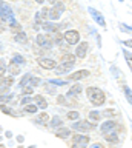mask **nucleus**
Masks as SVG:
<instances>
[{"label": "nucleus", "mask_w": 132, "mask_h": 148, "mask_svg": "<svg viewBox=\"0 0 132 148\" xmlns=\"http://www.w3.org/2000/svg\"><path fill=\"white\" fill-rule=\"evenodd\" d=\"M29 102H31V97H25V99L22 100V105H28Z\"/></svg>", "instance_id": "nucleus-36"}, {"label": "nucleus", "mask_w": 132, "mask_h": 148, "mask_svg": "<svg viewBox=\"0 0 132 148\" xmlns=\"http://www.w3.org/2000/svg\"><path fill=\"white\" fill-rule=\"evenodd\" d=\"M104 137H106V140L111 142V143H115V142L118 140L117 133H106V134H104Z\"/></svg>", "instance_id": "nucleus-18"}, {"label": "nucleus", "mask_w": 132, "mask_h": 148, "mask_svg": "<svg viewBox=\"0 0 132 148\" xmlns=\"http://www.w3.org/2000/svg\"><path fill=\"white\" fill-rule=\"evenodd\" d=\"M2 22H9V25L14 23V22H17L14 18V14H12L11 8L8 6L5 2H2Z\"/></svg>", "instance_id": "nucleus-2"}, {"label": "nucleus", "mask_w": 132, "mask_h": 148, "mask_svg": "<svg viewBox=\"0 0 132 148\" xmlns=\"http://www.w3.org/2000/svg\"><path fill=\"white\" fill-rule=\"evenodd\" d=\"M35 2H37V3H43L45 0H35Z\"/></svg>", "instance_id": "nucleus-40"}, {"label": "nucleus", "mask_w": 132, "mask_h": 148, "mask_svg": "<svg viewBox=\"0 0 132 148\" xmlns=\"http://www.w3.org/2000/svg\"><path fill=\"white\" fill-rule=\"evenodd\" d=\"M22 92H23L25 96H31L34 92V88L31 85H23V86H22Z\"/></svg>", "instance_id": "nucleus-20"}, {"label": "nucleus", "mask_w": 132, "mask_h": 148, "mask_svg": "<svg viewBox=\"0 0 132 148\" xmlns=\"http://www.w3.org/2000/svg\"><path fill=\"white\" fill-rule=\"evenodd\" d=\"M63 9H65V6H63V3H60V2L54 3V8H52V9H49V17H51L52 20H57V18L62 16Z\"/></svg>", "instance_id": "nucleus-6"}, {"label": "nucleus", "mask_w": 132, "mask_h": 148, "mask_svg": "<svg viewBox=\"0 0 132 148\" xmlns=\"http://www.w3.org/2000/svg\"><path fill=\"white\" fill-rule=\"evenodd\" d=\"M58 102H60V103H65V99H63V96L58 97Z\"/></svg>", "instance_id": "nucleus-39"}, {"label": "nucleus", "mask_w": 132, "mask_h": 148, "mask_svg": "<svg viewBox=\"0 0 132 148\" xmlns=\"http://www.w3.org/2000/svg\"><path fill=\"white\" fill-rule=\"evenodd\" d=\"M74 66V63H71V62H63V65H60V66H56V71L57 74H66V73H69V69Z\"/></svg>", "instance_id": "nucleus-11"}, {"label": "nucleus", "mask_w": 132, "mask_h": 148, "mask_svg": "<svg viewBox=\"0 0 132 148\" xmlns=\"http://www.w3.org/2000/svg\"><path fill=\"white\" fill-rule=\"evenodd\" d=\"M65 40H66L68 45H75V43H79V40H80V34L74 29L66 31L65 32Z\"/></svg>", "instance_id": "nucleus-5"}, {"label": "nucleus", "mask_w": 132, "mask_h": 148, "mask_svg": "<svg viewBox=\"0 0 132 148\" xmlns=\"http://www.w3.org/2000/svg\"><path fill=\"white\" fill-rule=\"evenodd\" d=\"M72 128L77 130V131H91V130L95 128V122H86V120H80V122H74Z\"/></svg>", "instance_id": "nucleus-3"}, {"label": "nucleus", "mask_w": 132, "mask_h": 148, "mask_svg": "<svg viewBox=\"0 0 132 148\" xmlns=\"http://www.w3.org/2000/svg\"><path fill=\"white\" fill-rule=\"evenodd\" d=\"M37 43L42 46V48L49 49V48H52L54 40H52L49 36H46V34H39V36H37Z\"/></svg>", "instance_id": "nucleus-4"}, {"label": "nucleus", "mask_w": 132, "mask_h": 148, "mask_svg": "<svg viewBox=\"0 0 132 148\" xmlns=\"http://www.w3.org/2000/svg\"><path fill=\"white\" fill-rule=\"evenodd\" d=\"M89 119L92 120V122H98V120H100V114L97 113V111H91V113H89Z\"/></svg>", "instance_id": "nucleus-26"}, {"label": "nucleus", "mask_w": 132, "mask_h": 148, "mask_svg": "<svg viewBox=\"0 0 132 148\" xmlns=\"http://www.w3.org/2000/svg\"><path fill=\"white\" fill-rule=\"evenodd\" d=\"M80 92H81V85H74L69 91H68V97H72V96H75V94H80Z\"/></svg>", "instance_id": "nucleus-17"}, {"label": "nucleus", "mask_w": 132, "mask_h": 148, "mask_svg": "<svg viewBox=\"0 0 132 148\" xmlns=\"http://www.w3.org/2000/svg\"><path fill=\"white\" fill-rule=\"evenodd\" d=\"M2 83H3V85H6V86H9L11 83H12V79H11V77H8V79L2 77Z\"/></svg>", "instance_id": "nucleus-33"}, {"label": "nucleus", "mask_w": 132, "mask_h": 148, "mask_svg": "<svg viewBox=\"0 0 132 148\" xmlns=\"http://www.w3.org/2000/svg\"><path fill=\"white\" fill-rule=\"evenodd\" d=\"M63 62H71V63H74L75 62V57L72 54H65L63 56Z\"/></svg>", "instance_id": "nucleus-28"}, {"label": "nucleus", "mask_w": 132, "mask_h": 148, "mask_svg": "<svg viewBox=\"0 0 132 148\" xmlns=\"http://www.w3.org/2000/svg\"><path fill=\"white\" fill-rule=\"evenodd\" d=\"M68 119L77 120V119H79V113H77V111H71V113H68Z\"/></svg>", "instance_id": "nucleus-32"}, {"label": "nucleus", "mask_w": 132, "mask_h": 148, "mask_svg": "<svg viewBox=\"0 0 132 148\" xmlns=\"http://www.w3.org/2000/svg\"><path fill=\"white\" fill-rule=\"evenodd\" d=\"M49 2H51V3L54 5V3H57V0H49Z\"/></svg>", "instance_id": "nucleus-41"}, {"label": "nucleus", "mask_w": 132, "mask_h": 148, "mask_svg": "<svg viewBox=\"0 0 132 148\" xmlns=\"http://www.w3.org/2000/svg\"><path fill=\"white\" fill-rule=\"evenodd\" d=\"M63 39H65V34H60V32H54V40L57 42L58 45H63Z\"/></svg>", "instance_id": "nucleus-23"}, {"label": "nucleus", "mask_w": 132, "mask_h": 148, "mask_svg": "<svg viewBox=\"0 0 132 148\" xmlns=\"http://www.w3.org/2000/svg\"><path fill=\"white\" fill-rule=\"evenodd\" d=\"M72 143H74V147L88 145V143H89V137L88 136H83V134H75L74 139H72Z\"/></svg>", "instance_id": "nucleus-7"}, {"label": "nucleus", "mask_w": 132, "mask_h": 148, "mask_svg": "<svg viewBox=\"0 0 132 148\" xmlns=\"http://www.w3.org/2000/svg\"><path fill=\"white\" fill-rule=\"evenodd\" d=\"M25 113H28V114H32L37 111V106H34V105H25Z\"/></svg>", "instance_id": "nucleus-25"}, {"label": "nucleus", "mask_w": 132, "mask_h": 148, "mask_svg": "<svg viewBox=\"0 0 132 148\" xmlns=\"http://www.w3.org/2000/svg\"><path fill=\"white\" fill-rule=\"evenodd\" d=\"M2 113H5V114H11V110H9V108H6L5 105H2Z\"/></svg>", "instance_id": "nucleus-34"}, {"label": "nucleus", "mask_w": 132, "mask_h": 148, "mask_svg": "<svg viewBox=\"0 0 132 148\" xmlns=\"http://www.w3.org/2000/svg\"><path fill=\"white\" fill-rule=\"evenodd\" d=\"M11 29H12V31H14L16 34H17V32H20L22 26H20V25H19V23H17V22H14V23H11Z\"/></svg>", "instance_id": "nucleus-31"}, {"label": "nucleus", "mask_w": 132, "mask_h": 148, "mask_svg": "<svg viewBox=\"0 0 132 148\" xmlns=\"http://www.w3.org/2000/svg\"><path fill=\"white\" fill-rule=\"evenodd\" d=\"M114 128H117V123H115V122H112V120L104 122V123L102 125V133H103V134L111 133V130H114Z\"/></svg>", "instance_id": "nucleus-13"}, {"label": "nucleus", "mask_w": 132, "mask_h": 148, "mask_svg": "<svg viewBox=\"0 0 132 148\" xmlns=\"http://www.w3.org/2000/svg\"><path fill=\"white\" fill-rule=\"evenodd\" d=\"M89 76V71L88 69H81V71H77L74 74H71L69 77H68V80H80V79L83 77H88Z\"/></svg>", "instance_id": "nucleus-10"}, {"label": "nucleus", "mask_w": 132, "mask_h": 148, "mask_svg": "<svg viewBox=\"0 0 132 148\" xmlns=\"http://www.w3.org/2000/svg\"><path fill=\"white\" fill-rule=\"evenodd\" d=\"M34 100L37 102V105H39V108H40V110H45V108L48 106V102H46V99H45L43 96H40V94L34 96Z\"/></svg>", "instance_id": "nucleus-14"}, {"label": "nucleus", "mask_w": 132, "mask_h": 148, "mask_svg": "<svg viewBox=\"0 0 132 148\" xmlns=\"http://www.w3.org/2000/svg\"><path fill=\"white\" fill-rule=\"evenodd\" d=\"M123 54H125V57H126V62L127 65H129V68H131V71H132V54L129 53V51H123Z\"/></svg>", "instance_id": "nucleus-22"}, {"label": "nucleus", "mask_w": 132, "mask_h": 148, "mask_svg": "<svg viewBox=\"0 0 132 148\" xmlns=\"http://www.w3.org/2000/svg\"><path fill=\"white\" fill-rule=\"evenodd\" d=\"M111 69H112V73H114V76H117V77H120V71H118V69H115V66H112Z\"/></svg>", "instance_id": "nucleus-35"}, {"label": "nucleus", "mask_w": 132, "mask_h": 148, "mask_svg": "<svg viewBox=\"0 0 132 148\" xmlns=\"http://www.w3.org/2000/svg\"><path fill=\"white\" fill-rule=\"evenodd\" d=\"M12 63H14V65H23L25 59L22 57V56H14V57H12Z\"/></svg>", "instance_id": "nucleus-24"}, {"label": "nucleus", "mask_w": 132, "mask_h": 148, "mask_svg": "<svg viewBox=\"0 0 132 148\" xmlns=\"http://www.w3.org/2000/svg\"><path fill=\"white\" fill-rule=\"evenodd\" d=\"M125 45H126V46H132V40H126Z\"/></svg>", "instance_id": "nucleus-38"}, {"label": "nucleus", "mask_w": 132, "mask_h": 148, "mask_svg": "<svg viewBox=\"0 0 132 148\" xmlns=\"http://www.w3.org/2000/svg\"><path fill=\"white\" fill-rule=\"evenodd\" d=\"M86 51H88V43H86V42H81V43L77 46V51H75L77 57L83 59L85 56H86Z\"/></svg>", "instance_id": "nucleus-12"}, {"label": "nucleus", "mask_w": 132, "mask_h": 148, "mask_svg": "<svg viewBox=\"0 0 132 148\" xmlns=\"http://www.w3.org/2000/svg\"><path fill=\"white\" fill-rule=\"evenodd\" d=\"M39 65L45 69H52V68L57 66L56 60H52V59H39Z\"/></svg>", "instance_id": "nucleus-8"}, {"label": "nucleus", "mask_w": 132, "mask_h": 148, "mask_svg": "<svg viewBox=\"0 0 132 148\" xmlns=\"http://www.w3.org/2000/svg\"><path fill=\"white\" fill-rule=\"evenodd\" d=\"M125 94H126V99H127V102L132 105V91L129 90V86H125Z\"/></svg>", "instance_id": "nucleus-27"}, {"label": "nucleus", "mask_w": 132, "mask_h": 148, "mask_svg": "<svg viewBox=\"0 0 132 148\" xmlns=\"http://www.w3.org/2000/svg\"><path fill=\"white\" fill-rule=\"evenodd\" d=\"M71 134V131L68 128H62V130H58V131L56 133V136L57 137H62V139H65V137H68Z\"/></svg>", "instance_id": "nucleus-19"}, {"label": "nucleus", "mask_w": 132, "mask_h": 148, "mask_svg": "<svg viewBox=\"0 0 132 148\" xmlns=\"http://www.w3.org/2000/svg\"><path fill=\"white\" fill-rule=\"evenodd\" d=\"M86 94H88L89 100L92 102V105H95V106L103 105L104 100H106V96H104V92L100 90V88H95V86H89L88 90H86Z\"/></svg>", "instance_id": "nucleus-1"}, {"label": "nucleus", "mask_w": 132, "mask_h": 148, "mask_svg": "<svg viewBox=\"0 0 132 148\" xmlns=\"http://www.w3.org/2000/svg\"><path fill=\"white\" fill-rule=\"evenodd\" d=\"M60 125H62V119L60 117H52L51 127H60Z\"/></svg>", "instance_id": "nucleus-30"}, {"label": "nucleus", "mask_w": 132, "mask_h": 148, "mask_svg": "<svg viewBox=\"0 0 132 148\" xmlns=\"http://www.w3.org/2000/svg\"><path fill=\"white\" fill-rule=\"evenodd\" d=\"M49 83H52V85H57V86L68 85V82H66V80H56V79H52V80H49Z\"/></svg>", "instance_id": "nucleus-29"}, {"label": "nucleus", "mask_w": 132, "mask_h": 148, "mask_svg": "<svg viewBox=\"0 0 132 148\" xmlns=\"http://www.w3.org/2000/svg\"><path fill=\"white\" fill-rule=\"evenodd\" d=\"M14 39H16V42H19V43H26V42H28V36H26L25 32L20 31V32H17V34H16Z\"/></svg>", "instance_id": "nucleus-16"}, {"label": "nucleus", "mask_w": 132, "mask_h": 148, "mask_svg": "<svg viewBox=\"0 0 132 148\" xmlns=\"http://www.w3.org/2000/svg\"><path fill=\"white\" fill-rule=\"evenodd\" d=\"M89 12H91V16L94 17V20L98 23L100 26H104V18H103V16L100 14L97 9H94V8H89Z\"/></svg>", "instance_id": "nucleus-9"}, {"label": "nucleus", "mask_w": 132, "mask_h": 148, "mask_svg": "<svg viewBox=\"0 0 132 148\" xmlns=\"http://www.w3.org/2000/svg\"><path fill=\"white\" fill-rule=\"evenodd\" d=\"M48 120H49V116H48L46 113H42V114L37 117V120H35V122H39V123H46Z\"/></svg>", "instance_id": "nucleus-21"}, {"label": "nucleus", "mask_w": 132, "mask_h": 148, "mask_svg": "<svg viewBox=\"0 0 132 148\" xmlns=\"http://www.w3.org/2000/svg\"><path fill=\"white\" fill-rule=\"evenodd\" d=\"M42 26H43V29H45V31H52V32H57V29H58V26L56 25V23H48V22H43V23H42Z\"/></svg>", "instance_id": "nucleus-15"}, {"label": "nucleus", "mask_w": 132, "mask_h": 148, "mask_svg": "<svg viewBox=\"0 0 132 148\" xmlns=\"http://www.w3.org/2000/svg\"><path fill=\"white\" fill-rule=\"evenodd\" d=\"M104 114H108V116H112V114H115V111H114V110H109V111H104Z\"/></svg>", "instance_id": "nucleus-37"}]
</instances>
